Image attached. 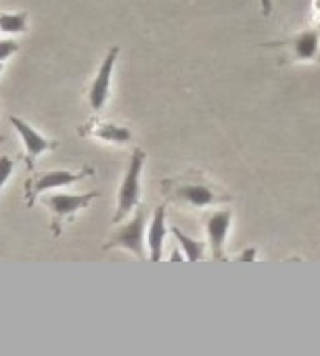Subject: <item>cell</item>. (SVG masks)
<instances>
[{
    "label": "cell",
    "instance_id": "4fadbf2b",
    "mask_svg": "<svg viewBox=\"0 0 320 356\" xmlns=\"http://www.w3.org/2000/svg\"><path fill=\"white\" fill-rule=\"evenodd\" d=\"M30 15L22 13H0V32L3 34H24L28 30Z\"/></svg>",
    "mask_w": 320,
    "mask_h": 356
},
{
    "label": "cell",
    "instance_id": "e0dca14e",
    "mask_svg": "<svg viewBox=\"0 0 320 356\" xmlns=\"http://www.w3.org/2000/svg\"><path fill=\"white\" fill-rule=\"evenodd\" d=\"M253 254H255L253 250H249V252H243V256H241V260H251V258H253Z\"/></svg>",
    "mask_w": 320,
    "mask_h": 356
},
{
    "label": "cell",
    "instance_id": "9c48e42d",
    "mask_svg": "<svg viewBox=\"0 0 320 356\" xmlns=\"http://www.w3.org/2000/svg\"><path fill=\"white\" fill-rule=\"evenodd\" d=\"M230 220H233L230 210L214 212L208 218V225H205L208 241H210V248L214 250L216 256H222V248H224V241H226V235H228V229H230Z\"/></svg>",
    "mask_w": 320,
    "mask_h": 356
},
{
    "label": "cell",
    "instance_id": "52a82bcc",
    "mask_svg": "<svg viewBox=\"0 0 320 356\" xmlns=\"http://www.w3.org/2000/svg\"><path fill=\"white\" fill-rule=\"evenodd\" d=\"M80 134L84 136H94L103 143L111 145H126L132 140V130L113 122H90L84 128H80Z\"/></svg>",
    "mask_w": 320,
    "mask_h": 356
},
{
    "label": "cell",
    "instance_id": "ac0fdd59",
    "mask_svg": "<svg viewBox=\"0 0 320 356\" xmlns=\"http://www.w3.org/2000/svg\"><path fill=\"white\" fill-rule=\"evenodd\" d=\"M3 70H5V67H3V61H0V74H3Z\"/></svg>",
    "mask_w": 320,
    "mask_h": 356
},
{
    "label": "cell",
    "instance_id": "30bf717a",
    "mask_svg": "<svg viewBox=\"0 0 320 356\" xmlns=\"http://www.w3.org/2000/svg\"><path fill=\"white\" fill-rule=\"evenodd\" d=\"M287 44L297 61H314L320 53V34L316 30H305L293 36Z\"/></svg>",
    "mask_w": 320,
    "mask_h": 356
},
{
    "label": "cell",
    "instance_id": "8992f818",
    "mask_svg": "<svg viewBox=\"0 0 320 356\" xmlns=\"http://www.w3.org/2000/svg\"><path fill=\"white\" fill-rule=\"evenodd\" d=\"M117 55H119V47H113L107 51L92 84H90V90H88V103L92 107V111H101L111 95V78H113V70H115V61H117Z\"/></svg>",
    "mask_w": 320,
    "mask_h": 356
},
{
    "label": "cell",
    "instance_id": "ba28073f",
    "mask_svg": "<svg viewBox=\"0 0 320 356\" xmlns=\"http://www.w3.org/2000/svg\"><path fill=\"white\" fill-rule=\"evenodd\" d=\"M168 235V225H166V206H159L153 214L149 233H146V243L151 250V260L159 262L164 258V243Z\"/></svg>",
    "mask_w": 320,
    "mask_h": 356
},
{
    "label": "cell",
    "instance_id": "5bb4252c",
    "mask_svg": "<svg viewBox=\"0 0 320 356\" xmlns=\"http://www.w3.org/2000/svg\"><path fill=\"white\" fill-rule=\"evenodd\" d=\"M13 170H15V159H11L9 155H0V191L9 183Z\"/></svg>",
    "mask_w": 320,
    "mask_h": 356
},
{
    "label": "cell",
    "instance_id": "7a4b0ae2",
    "mask_svg": "<svg viewBox=\"0 0 320 356\" xmlns=\"http://www.w3.org/2000/svg\"><path fill=\"white\" fill-rule=\"evenodd\" d=\"M94 170L90 165H86L84 170L80 172H71V170H44V172H34L28 181H26V204L32 208L36 204V200L47 193V191H53V189H59V187H69V185H76L84 178L92 176Z\"/></svg>",
    "mask_w": 320,
    "mask_h": 356
},
{
    "label": "cell",
    "instance_id": "7c38bea8",
    "mask_svg": "<svg viewBox=\"0 0 320 356\" xmlns=\"http://www.w3.org/2000/svg\"><path fill=\"white\" fill-rule=\"evenodd\" d=\"M172 235L176 237V241L180 243L183 248V254L189 262H197L203 258V252H205V243L199 241V239H193L189 235H185L178 227H172Z\"/></svg>",
    "mask_w": 320,
    "mask_h": 356
},
{
    "label": "cell",
    "instance_id": "3957f363",
    "mask_svg": "<svg viewBox=\"0 0 320 356\" xmlns=\"http://www.w3.org/2000/svg\"><path fill=\"white\" fill-rule=\"evenodd\" d=\"M101 193L99 191H90V193H82V195H69V193H53L44 197V206L53 212V233L59 235L61 233V225L65 220H71L76 216V212L88 208L94 200H99Z\"/></svg>",
    "mask_w": 320,
    "mask_h": 356
},
{
    "label": "cell",
    "instance_id": "9a60e30c",
    "mask_svg": "<svg viewBox=\"0 0 320 356\" xmlns=\"http://www.w3.org/2000/svg\"><path fill=\"white\" fill-rule=\"evenodd\" d=\"M19 51V44L15 40H0V61H7L11 55H15Z\"/></svg>",
    "mask_w": 320,
    "mask_h": 356
},
{
    "label": "cell",
    "instance_id": "277c9868",
    "mask_svg": "<svg viewBox=\"0 0 320 356\" xmlns=\"http://www.w3.org/2000/svg\"><path fill=\"white\" fill-rule=\"evenodd\" d=\"M144 227H146V210L142 206L136 208L132 220H128L121 229L113 233V237L105 243V250L124 248L144 260Z\"/></svg>",
    "mask_w": 320,
    "mask_h": 356
},
{
    "label": "cell",
    "instance_id": "2e32d148",
    "mask_svg": "<svg viewBox=\"0 0 320 356\" xmlns=\"http://www.w3.org/2000/svg\"><path fill=\"white\" fill-rule=\"evenodd\" d=\"M262 3V13H264V17H268L270 13H272V0H260Z\"/></svg>",
    "mask_w": 320,
    "mask_h": 356
},
{
    "label": "cell",
    "instance_id": "6da1fadb",
    "mask_svg": "<svg viewBox=\"0 0 320 356\" xmlns=\"http://www.w3.org/2000/svg\"><path fill=\"white\" fill-rule=\"evenodd\" d=\"M146 161V153L142 149H134L124 181L117 191V210L113 214V222L126 220L138 206H140V174Z\"/></svg>",
    "mask_w": 320,
    "mask_h": 356
},
{
    "label": "cell",
    "instance_id": "d6986e66",
    "mask_svg": "<svg viewBox=\"0 0 320 356\" xmlns=\"http://www.w3.org/2000/svg\"><path fill=\"white\" fill-rule=\"evenodd\" d=\"M3 140H5V136H0V143H3Z\"/></svg>",
    "mask_w": 320,
    "mask_h": 356
},
{
    "label": "cell",
    "instance_id": "8fae6325",
    "mask_svg": "<svg viewBox=\"0 0 320 356\" xmlns=\"http://www.w3.org/2000/svg\"><path fill=\"white\" fill-rule=\"evenodd\" d=\"M176 197L183 200V202H187V204H191V206H195V208H208V206H212V204L218 202V195L210 187L195 185V183L178 187L176 189Z\"/></svg>",
    "mask_w": 320,
    "mask_h": 356
},
{
    "label": "cell",
    "instance_id": "5b68a950",
    "mask_svg": "<svg viewBox=\"0 0 320 356\" xmlns=\"http://www.w3.org/2000/svg\"><path fill=\"white\" fill-rule=\"evenodd\" d=\"M11 126L17 130V134L22 136L24 140V161L28 165V170H34V163L36 159L42 155V153H49V151H55L59 147L57 140H51L49 136L40 134L36 128H32L28 122H24L22 118L17 115H11Z\"/></svg>",
    "mask_w": 320,
    "mask_h": 356
}]
</instances>
